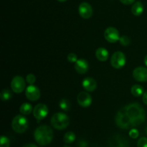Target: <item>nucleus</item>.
<instances>
[{"mask_svg": "<svg viewBox=\"0 0 147 147\" xmlns=\"http://www.w3.org/2000/svg\"><path fill=\"white\" fill-rule=\"evenodd\" d=\"M126 112L131 122L132 126H138L143 123L146 119V112L139 103H131L125 107Z\"/></svg>", "mask_w": 147, "mask_h": 147, "instance_id": "obj_1", "label": "nucleus"}, {"mask_svg": "<svg viewBox=\"0 0 147 147\" xmlns=\"http://www.w3.org/2000/svg\"><path fill=\"white\" fill-rule=\"evenodd\" d=\"M34 138L39 145L42 146L48 145L53 141V131L48 125H40L36 128L34 133Z\"/></svg>", "mask_w": 147, "mask_h": 147, "instance_id": "obj_2", "label": "nucleus"}, {"mask_svg": "<svg viewBox=\"0 0 147 147\" xmlns=\"http://www.w3.org/2000/svg\"><path fill=\"white\" fill-rule=\"evenodd\" d=\"M50 123L55 129L63 130L69 125L70 119L69 117L63 112H56L52 116Z\"/></svg>", "mask_w": 147, "mask_h": 147, "instance_id": "obj_3", "label": "nucleus"}, {"mask_svg": "<svg viewBox=\"0 0 147 147\" xmlns=\"http://www.w3.org/2000/svg\"><path fill=\"white\" fill-rule=\"evenodd\" d=\"M115 122L118 127L122 129H129L133 127L125 108H122L117 112L115 117Z\"/></svg>", "mask_w": 147, "mask_h": 147, "instance_id": "obj_4", "label": "nucleus"}, {"mask_svg": "<svg viewBox=\"0 0 147 147\" xmlns=\"http://www.w3.org/2000/svg\"><path fill=\"white\" fill-rule=\"evenodd\" d=\"M28 120L27 118L22 115H16L11 121V128L14 132L17 133H22L25 132L28 128Z\"/></svg>", "mask_w": 147, "mask_h": 147, "instance_id": "obj_5", "label": "nucleus"}, {"mask_svg": "<svg viewBox=\"0 0 147 147\" xmlns=\"http://www.w3.org/2000/svg\"><path fill=\"white\" fill-rule=\"evenodd\" d=\"M126 56L123 52L116 51L112 55L111 59V66L115 69H121L126 64Z\"/></svg>", "mask_w": 147, "mask_h": 147, "instance_id": "obj_6", "label": "nucleus"}, {"mask_svg": "<svg viewBox=\"0 0 147 147\" xmlns=\"http://www.w3.org/2000/svg\"><path fill=\"white\" fill-rule=\"evenodd\" d=\"M110 147H128L129 141L127 138L120 134L113 135L109 141Z\"/></svg>", "mask_w": 147, "mask_h": 147, "instance_id": "obj_7", "label": "nucleus"}, {"mask_svg": "<svg viewBox=\"0 0 147 147\" xmlns=\"http://www.w3.org/2000/svg\"><path fill=\"white\" fill-rule=\"evenodd\" d=\"M26 86L25 81L24 78L20 76H16L13 78L11 82V90L14 93H21L24 90Z\"/></svg>", "mask_w": 147, "mask_h": 147, "instance_id": "obj_8", "label": "nucleus"}, {"mask_svg": "<svg viewBox=\"0 0 147 147\" xmlns=\"http://www.w3.org/2000/svg\"><path fill=\"white\" fill-rule=\"evenodd\" d=\"M48 108L45 104H38L33 109V115L38 120H42L47 116L48 114Z\"/></svg>", "mask_w": 147, "mask_h": 147, "instance_id": "obj_9", "label": "nucleus"}, {"mask_svg": "<svg viewBox=\"0 0 147 147\" xmlns=\"http://www.w3.org/2000/svg\"><path fill=\"white\" fill-rule=\"evenodd\" d=\"M104 37L108 42L111 43H116L120 39L119 31L117 29L113 27H109L106 28L104 32Z\"/></svg>", "mask_w": 147, "mask_h": 147, "instance_id": "obj_10", "label": "nucleus"}, {"mask_svg": "<svg viewBox=\"0 0 147 147\" xmlns=\"http://www.w3.org/2000/svg\"><path fill=\"white\" fill-rule=\"evenodd\" d=\"M25 95L27 99L30 101H37L40 99V90L37 86H34V84L29 85L26 88Z\"/></svg>", "mask_w": 147, "mask_h": 147, "instance_id": "obj_11", "label": "nucleus"}, {"mask_svg": "<svg viewBox=\"0 0 147 147\" xmlns=\"http://www.w3.org/2000/svg\"><path fill=\"white\" fill-rule=\"evenodd\" d=\"M77 101L79 105L83 108H88L92 103V97L87 92H80L78 95Z\"/></svg>", "mask_w": 147, "mask_h": 147, "instance_id": "obj_12", "label": "nucleus"}, {"mask_svg": "<svg viewBox=\"0 0 147 147\" xmlns=\"http://www.w3.org/2000/svg\"><path fill=\"white\" fill-rule=\"evenodd\" d=\"M133 76L135 80L138 82H147V68L143 67V66L136 67L133 71Z\"/></svg>", "mask_w": 147, "mask_h": 147, "instance_id": "obj_13", "label": "nucleus"}, {"mask_svg": "<svg viewBox=\"0 0 147 147\" xmlns=\"http://www.w3.org/2000/svg\"><path fill=\"white\" fill-rule=\"evenodd\" d=\"M78 12L81 17L84 19H88L93 14V9L88 3L83 2L79 5Z\"/></svg>", "mask_w": 147, "mask_h": 147, "instance_id": "obj_14", "label": "nucleus"}, {"mask_svg": "<svg viewBox=\"0 0 147 147\" xmlns=\"http://www.w3.org/2000/svg\"><path fill=\"white\" fill-rule=\"evenodd\" d=\"M89 65L86 60L83 59H78L75 63V69L76 71L80 74H84L88 71Z\"/></svg>", "mask_w": 147, "mask_h": 147, "instance_id": "obj_15", "label": "nucleus"}, {"mask_svg": "<svg viewBox=\"0 0 147 147\" xmlns=\"http://www.w3.org/2000/svg\"><path fill=\"white\" fill-rule=\"evenodd\" d=\"M82 84H83L85 90L87 91V92H93L97 88V82L94 79L91 77H87L84 79Z\"/></svg>", "mask_w": 147, "mask_h": 147, "instance_id": "obj_16", "label": "nucleus"}, {"mask_svg": "<svg viewBox=\"0 0 147 147\" xmlns=\"http://www.w3.org/2000/svg\"><path fill=\"white\" fill-rule=\"evenodd\" d=\"M109 53L105 48H99L96 51V57L100 61H106L108 60Z\"/></svg>", "mask_w": 147, "mask_h": 147, "instance_id": "obj_17", "label": "nucleus"}, {"mask_svg": "<svg viewBox=\"0 0 147 147\" xmlns=\"http://www.w3.org/2000/svg\"><path fill=\"white\" fill-rule=\"evenodd\" d=\"M144 6L141 1H136L131 7V12L134 15L139 16L143 13Z\"/></svg>", "mask_w": 147, "mask_h": 147, "instance_id": "obj_18", "label": "nucleus"}, {"mask_svg": "<svg viewBox=\"0 0 147 147\" xmlns=\"http://www.w3.org/2000/svg\"><path fill=\"white\" fill-rule=\"evenodd\" d=\"M32 106L31 104L28 103V102H24V103L22 104V105L20 106V111L21 112V114L24 115H30L32 112H33Z\"/></svg>", "mask_w": 147, "mask_h": 147, "instance_id": "obj_19", "label": "nucleus"}, {"mask_svg": "<svg viewBox=\"0 0 147 147\" xmlns=\"http://www.w3.org/2000/svg\"><path fill=\"white\" fill-rule=\"evenodd\" d=\"M144 87L139 84H134L132 86L131 89V92L132 95L136 97H139L142 96L144 95Z\"/></svg>", "mask_w": 147, "mask_h": 147, "instance_id": "obj_20", "label": "nucleus"}, {"mask_svg": "<svg viewBox=\"0 0 147 147\" xmlns=\"http://www.w3.org/2000/svg\"><path fill=\"white\" fill-rule=\"evenodd\" d=\"M76 140V134L72 131H68L65 134L63 141L65 144H72Z\"/></svg>", "mask_w": 147, "mask_h": 147, "instance_id": "obj_21", "label": "nucleus"}, {"mask_svg": "<svg viewBox=\"0 0 147 147\" xmlns=\"http://www.w3.org/2000/svg\"><path fill=\"white\" fill-rule=\"evenodd\" d=\"M11 97H12V93H11V92L9 89H3V90L1 91V94H0V98H1V100L3 101L9 100Z\"/></svg>", "mask_w": 147, "mask_h": 147, "instance_id": "obj_22", "label": "nucleus"}, {"mask_svg": "<svg viewBox=\"0 0 147 147\" xmlns=\"http://www.w3.org/2000/svg\"><path fill=\"white\" fill-rule=\"evenodd\" d=\"M59 106L60 109L64 111H68L70 109V103L67 99H62L59 102Z\"/></svg>", "mask_w": 147, "mask_h": 147, "instance_id": "obj_23", "label": "nucleus"}, {"mask_svg": "<svg viewBox=\"0 0 147 147\" xmlns=\"http://www.w3.org/2000/svg\"><path fill=\"white\" fill-rule=\"evenodd\" d=\"M10 141L7 136L1 135L0 138V147H9Z\"/></svg>", "mask_w": 147, "mask_h": 147, "instance_id": "obj_24", "label": "nucleus"}, {"mask_svg": "<svg viewBox=\"0 0 147 147\" xmlns=\"http://www.w3.org/2000/svg\"><path fill=\"white\" fill-rule=\"evenodd\" d=\"M119 41H120L121 44L123 46H128L130 44V38H129L128 36L126 35H123L120 37L119 39Z\"/></svg>", "mask_w": 147, "mask_h": 147, "instance_id": "obj_25", "label": "nucleus"}, {"mask_svg": "<svg viewBox=\"0 0 147 147\" xmlns=\"http://www.w3.org/2000/svg\"><path fill=\"white\" fill-rule=\"evenodd\" d=\"M26 81L28 84H30V85L34 84L36 82V77L34 74H29L26 77Z\"/></svg>", "mask_w": 147, "mask_h": 147, "instance_id": "obj_26", "label": "nucleus"}, {"mask_svg": "<svg viewBox=\"0 0 147 147\" xmlns=\"http://www.w3.org/2000/svg\"><path fill=\"white\" fill-rule=\"evenodd\" d=\"M67 61L70 63H76L78 59V56L76 53H70L67 55Z\"/></svg>", "mask_w": 147, "mask_h": 147, "instance_id": "obj_27", "label": "nucleus"}, {"mask_svg": "<svg viewBox=\"0 0 147 147\" xmlns=\"http://www.w3.org/2000/svg\"><path fill=\"white\" fill-rule=\"evenodd\" d=\"M137 147H147V138L142 137L137 142Z\"/></svg>", "mask_w": 147, "mask_h": 147, "instance_id": "obj_28", "label": "nucleus"}, {"mask_svg": "<svg viewBox=\"0 0 147 147\" xmlns=\"http://www.w3.org/2000/svg\"><path fill=\"white\" fill-rule=\"evenodd\" d=\"M139 135V131L136 128H132L130 131H129V136L132 138H138Z\"/></svg>", "mask_w": 147, "mask_h": 147, "instance_id": "obj_29", "label": "nucleus"}, {"mask_svg": "<svg viewBox=\"0 0 147 147\" xmlns=\"http://www.w3.org/2000/svg\"><path fill=\"white\" fill-rule=\"evenodd\" d=\"M120 1L122 4H126V5H130L134 2L135 0H120Z\"/></svg>", "mask_w": 147, "mask_h": 147, "instance_id": "obj_30", "label": "nucleus"}, {"mask_svg": "<svg viewBox=\"0 0 147 147\" xmlns=\"http://www.w3.org/2000/svg\"><path fill=\"white\" fill-rule=\"evenodd\" d=\"M142 100H143L144 103L147 105V91L144 93L143 97H142Z\"/></svg>", "mask_w": 147, "mask_h": 147, "instance_id": "obj_31", "label": "nucleus"}, {"mask_svg": "<svg viewBox=\"0 0 147 147\" xmlns=\"http://www.w3.org/2000/svg\"><path fill=\"white\" fill-rule=\"evenodd\" d=\"M22 147H37L35 144H27L23 146Z\"/></svg>", "mask_w": 147, "mask_h": 147, "instance_id": "obj_32", "label": "nucleus"}, {"mask_svg": "<svg viewBox=\"0 0 147 147\" xmlns=\"http://www.w3.org/2000/svg\"><path fill=\"white\" fill-rule=\"evenodd\" d=\"M144 61L145 65H146V66H147V55L144 57Z\"/></svg>", "mask_w": 147, "mask_h": 147, "instance_id": "obj_33", "label": "nucleus"}, {"mask_svg": "<svg viewBox=\"0 0 147 147\" xmlns=\"http://www.w3.org/2000/svg\"><path fill=\"white\" fill-rule=\"evenodd\" d=\"M58 1H60V2H64V1H66L67 0H57Z\"/></svg>", "mask_w": 147, "mask_h": 147, "instance_id": "obj_34", "label": "nucleus"}, {"mask_svg": "<svg viewBox=\"0 0 147 147\" xmlns=\"http://www.w3.org/2000/svg\"><path fill=\"white\" fill-rule=\"evenodd\" d=\"M146 135H147V126H146Z\"/></svg>", "mask_w": 147, "mask_h": 147, "instance_id": "obj_35", "label": "nucleus"}, {"mask_svg": "<svg viewBox=\"0 0 147 147\" xmlns=\"http://www.w3.org/2000/svg\"><path fill=\"white\" fill-rule=\"evenodd\" d=\"M64 147H70V146H64Z\"/></svg>", "mask_w": 147, "mask_h": 147, "instance_id": "obj_36", "label": "nucleus"}]
</instances>
